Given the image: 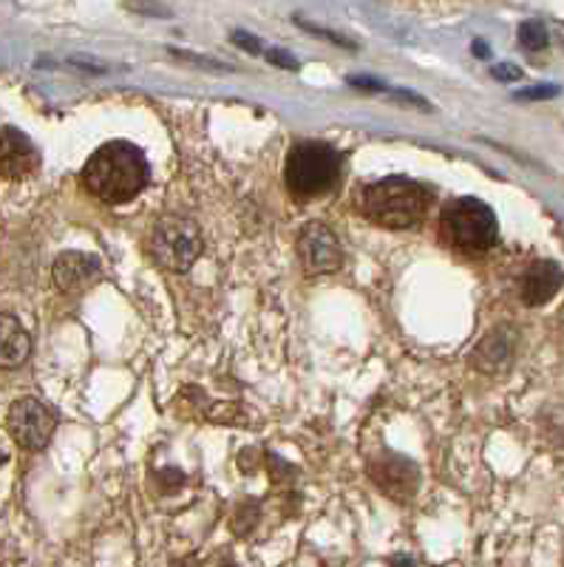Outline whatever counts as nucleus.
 <instances>
[{
  "instance_id": "f257e3e1",
  "label": "nucleus",
  "mask_w": 564,
  "mask_h": 567,
  "mask_svg": "<svg viewBox=\"0 0 564 567\" xmlns=\"http://www.w3.org/2000/svg\"><path fill=\"white\" fill-rule=\"evenodd\" d=\"M83 187L105 205H125L140 196L151 179V165L131 142H109L85 162Z\"/></svg>"
},
{
  "instance_id": "f03ea898",
  "label": "nucleus",
  "mask_w": 564,
  "mask_h": 567,
  "mask_svg": "<svg viewBox=\"0 0 564 567\" xmlns=\"http://www.w3.org/2000/svg\"><path fill=\"white\" fill-rule=\"evenodd\" d=\"M431 187L423 182L406 179V176H389L360 190V213L389 230H409L420 225L431 205Z\"/></svg>"
},
{
  "instance_id": "7ed1b4c3",
  "label": "nucleus",
  "mask_w": 564,
  "mask_h": 567,
  "mask_svg": "<svg viewBox=\"0 0 564 567\" xmlns=\"http://www.w3.org/2000/svg\"><path fill=\"white\" fill-rule=\"evenodd\" d=\"M440 233L445 245L454 250L469 252V256H482L500 239V221L496 213L480 199H454L440 213Z\"/></svg>"
},
{
  "instance_id": "20e7f679",
  "label": "nucleus",
  "mask_w": 564,
  "mask_h": 567,
  "mask_svg": "<svg viewBox=\"0 0 564 567\" xmlns=\"http://www.w3.org/2000/svg\"><path fill=\"white\" fill-rule=\"evenodd\" d=\"M340 176V154L327 142H298L289 151L284 179L296 199H312L332 190Z\"/></svg>"
},
{
  "instance_id": "39448f33",
  "label": "nucleus",
  "mask_w": 564,
  "mask_h": 567,
  "mask_svg": "<svg viewBox=\"0 0 564 567\" xmlns=\"http://www.w3.org/2000/svg\"><path fill=\"white\" fill-rule=\"evenodd\" d=\"M148 256L156 267L171 272H187L202 256V230L196 221L182 216H162L148 233Z\"/></svg>"
},
{
  "instance_id": "423d86ee",
  "label": "nucleus",
  "mask_w": 564,
  "mask_h": 567,
  "mask_svg": "<svg viewBox=\"0 0 564 567\" xmlns=\"http://www.w3.org/2000/svg\"><path fill=\"white\" fill-rule=\"evenodd\" d=\"M7 429L20 449L40 452V449L49 445L54 429H58V414L45 403H40L38 398H20L9 409Z\"/></svg>"
},
{
  "instance_id": "0eeeda50",
  "label": "nucleus",
  "mask_w": 564,
  "mask_h": 567,
  "mask_svg": "<svg viewBox=\"0 0 564 567\" xmlns=\"http://www.w3.org/2000/svg\"><path fill=\"white\" fill-rule=\"evenodd\" d=\"M366 471H369V480L386 496H391L394 503H409V499H414L417 485H420V471H417V465L411 460L400 457L394 452H380L369 460Z\"/></svg>"
},
{
  "instance_id": "6e6552de",
  "label": "nucleus",
  "mask_w": 564,
  "mask_h": 567,
  "mask_svg": "<svg viewBox=\"0 0 564 567\" xmlns=\"http://www.w3.org/2000/svg\"><path fill=\"white\" fill-rule=\"evenodd\" d=\"M298 256H301L307 272H338L343 267V250L340 241L327 225L312 221L298 236Z\"/></svg>"
},
{
  "instance_id": "1a4fd4ad",
  "label": "nucleus",
  "mask_w": 564,
  "mask_h": 567,
  "mask_svg": "<svg viewBox=\"0 0 564 567\" xmlns=\"http://www.w3.org/2000/svg\"><path fill=\"white\" fill-rule=\"evenodd\" d=\"M40 168V154L27 134L0 128V179H27Z\"/></svg>"
},
{
  "instance_id": "9d476101",
  "label": "nucleus",
  "mask_w": 564,
  "mask_h": 567,
  "mask_svg": "<svg viewBox=\"0 0 564 567\" xmlns=\"http://www.w3.org/2000/svg\"><path fill=\"white\" fill-rule=\"evenodd\" d=\"M564 272L556 261H533L520 278V298L525 307H545L562 290Z\"/></svg>"
},
{
  "instance_id": "9b49d317",
  "label": "nucleus",
  "mask_w": 564,
  "mask_h": 567,
  "mask_svg": "<svg viewBox=\"0 0 564 567\" xmlns=\"http://www.w3.org/2000/svg\"><path fill=\"white\" fill-rule=\"evenodd\" d=\"M52 276L63 292H80L100 278V258L91 252H63L54 261Z\"/></svg>"
},
{
  "instance_id": "f8f14e48",
  "label": "nucleus",
  "mask_w": 564,
  "mask_h": 567,
  "mask_svg": "<svg viewBox=\"0 0 564 567\" xmlns=\"http://www.w3.org/2000/svg\"><path fill=\"white\" fill-rule=\"evenodd\" d=\"M32 352V338L9 312H0V369H18Z\"/></svg>"
},
{
  "instance_id": "ddd939ff",
  "label": "nucleus",
  "mask_w": 564,
  "mask_h": 567,
  "mask_svg": "<svg viewBox=\"0 0 564 567\" xmlns=\"http://www.w3.org/2000/svg\"><path fill=\"white\" fill-rule=\"evenodd\" d=\"M513 343H516V336H513L511 327H496L494 332H488L482 338L480 347L471 352V363L482 372H496V369L505 367L513 354Z\"/></svg>"
},
{
  "instance_id": "4468645a",
  "label": "nucleus",
  "mask_w": 564,
  "mask_h": 567,
  "mask_svg": "<svg viewBox=\"0 0 564 567\" xmlns=\"http://www.w3.org/2000/svg\"><path fill=\"white\" fill-rule=\"evenodd\" d=\"M520 43L531 52H542L547 43H551V34H547V27L542 20H525L520 27Z\"/></svg>"
},
{
  "instance_id": "2eb2a0df",
  "label": "nucleus",
  "mask_w": 564,
  "mask_h": 567,
  "mask_svg": "<svg viewBox=\"0 0 564 567\" xmlns=\"http://www.w3.org/2000/svg\"><path fill=\"white\" fill-rule=\"evenodd\" d=\"M558 94V85H536V89H525L516 91L513 97L516 100H551Z\"/></svg>"
},
{
  "instance_id": "dca6fc26",
  "label": "nucleus",
  "mask_w": 564,
  "mask_h": 567,
  "mask_svg": "<svg viewBox=\"0 0 564 567\" xmlns=\"http://www.w3.org/2000/svg\"><path fill=\"white\" fill-rule=\"evenodd\" d=\"M496 80H502V83H513V80L522 78V71L516 69V65L511 63H502V65H494V71H491Z\"/></svg>"
},
{
  "instance_id": "f3484780",
  "label": "nucleus",
  "mask_w": 564,
  "mask_h": 567,
  "mask_svg": "<svg viewBox=\"0 0 564 567\" xmlns=\"http://www.w3.org/2000/svg\"><path fill=\"white\" fill-rule=\"evenodd\" d=\"M233 40H236V43L242 45L244 52L262 54V45H258V38H250V34H244V32H233Z\"/></svg>"
},
{
  "instance_id": "a211bd4d",
  "label": "nucleus",
  "mask_w": 564,
  "mask_h": 567,
  "mask_svg": "<svg viewBox=\"0 0 564 567\" xmlns=\"http://www.w3.org/2000/svg\"><path fill=\"white\" fill-rule=\"evenodd\" d=\"M269 60L281 65V69H289V71L298 69V60L289 58V54H284V52H269Z\"/></svg>"
},
{
  "instance_id": "6ab92c4d",
  "label": "nucleus",
  "mask_w": 564,
  "mask_h": 567,
  "mask_svg": "<svg viewBox=\"0 0 564 567\" xmlns=\"http://www.w3.org/2000/svg\"><path fill=\"white\" fill-rule=\"evenodd\" d=\"M474 54H476V58H488V54H491V52H488V45L482 43V40H476V43H474Z\"/></svg>"
},
{
  "instance_id": "aec40b11",
  "label": "nucleus",
  "mask_w": 564,
  "mask_h": 567,
  "mask_svg": "<svg viewBox=\"0 0 564 567\" xmlns=\"http://www.w3.org/2000/svg\"><path fill=\"white\" fill-rule=\"evenodd\" d=\"M7 460H9V454H7V452H3V449H0V465L7 463Z\"/></svg>"
},
{
  "instance_id": "412c9836",
  "label": "nucleus",
  "mask_w": 564,
  "mask_h": 567,
  "mask_svg": "<svg viewBox=\"0 0 564 567\" xmlns=\"http://www.w3.org/2000/svg\"><path fill=\"white\" fill-rule=\"evenodd\" d=\"M174 567H185V565H182V561H176V565Z\"/></svg>"
},
{
  "instance_id": "4be33fe9",
  "label": "nucleus",
  "mask_w": 564,
  "mask_h": 567,
  "mask_svg": "<svg viewBox=\"0 0 564 567\" xmlns=\"http://www.w3.org/2000/svg\"><path fill=\"white\" fill-rule=\"evenodd\" d=\"M222 567H238V565H222Z\"/></svg>"
}]
</instances>
